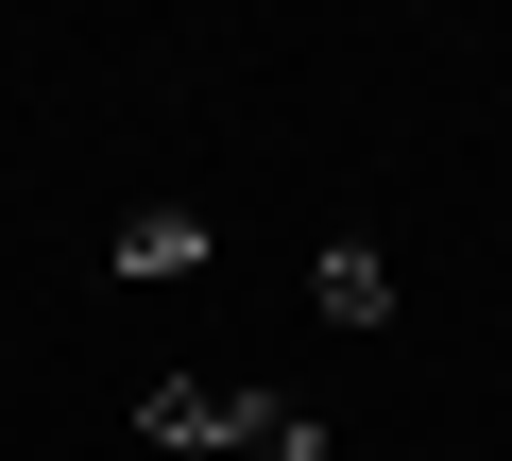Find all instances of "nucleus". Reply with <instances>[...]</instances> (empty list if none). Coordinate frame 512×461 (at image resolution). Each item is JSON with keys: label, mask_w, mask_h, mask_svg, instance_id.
I'll list each match as a JSON object with an SVG mask.
<instances>
[{"label": "nucleus", "mask_w": 512, "mask_h": 461, "mask_svg": "<svg viewBox=\"0 0 512 461\" xmlns=\"http://www.w3.org/2000/svg\"><path fill=\"white\" fill-rule=\"evenodd\" d=\"M256 427H274V393H239V376H154L137 393V444H171V461L188 444H256Z\"/></svg>", "instance_id": "obj_1"}, {"label": "nucleus", "mask_w": 512, "mask_h": 461, "mask_svg": "<svg viewBox=\"0 0 512 461\" xmlns=\"http://www.w3.org/2000/svg\"><path fill=\"white\" fill-rule=\"evenodd\" d=\"M120 274H154V291L205 274V205H137V222H120Z\"/></svg>", "instance_id": "obj_3"}, {"label": "nucleus", "mask_w": 512, "mask_h": 461, "mask_svg": "<svg viewBox=\"0 0 512 461\" xmlns=\"http://www.w3.org/2000/svg\"><path fill=\"white\" fill-rule=\"evenodd\" d=\"M308 291H325V325H393V257H376V240H325Z\"/></svg>", "instance_id": "obj_2"}, {"label": "nucleus", "mask_w": 512, "mask_h": 461, "mask_svg": "<svg viewBox=\"0 0 512 461\" xmlns=\"http://www.w3.org/2000/svg\"><path fill=\"white\" fill-rule=\"evenodd\" d=\"M239 461H325V410H274V427H256Z\"/></svg>", "instance_id": "obj_4"}]
</instances>
